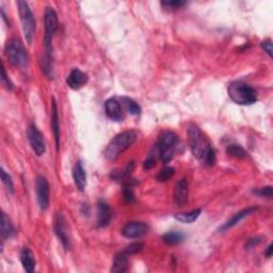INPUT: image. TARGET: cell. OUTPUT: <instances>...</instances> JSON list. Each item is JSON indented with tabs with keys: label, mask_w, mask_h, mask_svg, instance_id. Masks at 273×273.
<instances>
[{
	"label": "cell",
	"mask_w": 273,
	"mask_h": 273,
	"mask_svg": "<svg viewBox=\"0 0 273 273\" xmlns=\"http://www.w3.org/2000/svg\"><path fill=\"white\" fill-rule=\"evenodd\" d=\"M44 25H45V33H44V46L46 49V56L52 57V45L54 36L58 30V16L53 8H46L44 14Z\"/></svg>",
	"instance_id": "cell-7"
},
{
	"label": "cell",
	"mask_w": 273,
	"mask_h": 273,
	"mask_svg": "<svg viewBox=\"0 0 273 273\" xmlns=\"http://www.w3.org/2000/svg\"><path fill=\"white\" fill-rule=\"evenodd\" d=\"M21 262L24 269L28 273H32L35 270V259L32 251L25 246L21 251Z\"/></svg>",
	"instance_id": "cell-19"
},
{
	"label": "cell",
	"mask_w": 273,
	"mask_h": 273,
	"mask_svg": "<svg viewBox=\"0 0 273 273\" xmlns=\"http://www.w3.org/2000/svg\"><path fill=\"white\" fill-rule=\"evenodd\" d=\"M55 232L58 236L59 240L65 250H68L71 246V239H69V234H68V228L65 218L63 217V214L58 212L56 215L55 219Z\"/></svg>",
	"instance_id": "cell-11"
},
{
	"label": "cell",
	"mask_w": 273,
	"mask_h": 273,
	"mask_svg": "<svg viewBox=\"0 0 273 273\" xmlns=\"http://www.w3.org/2000/svg\"><path fill=\"white\" fill-rule=\"evenodd\" d=\"M73 177L75 185L79 191H85L87 186V173L81 161H77L73 170Z\"/></svg>",
	"instance_id": "cell-17"
},
{
	"label": "cell",
	"mask_w": 273,
	"mask_h": 273,
	"mask_svg": "<svg viewBox=\"0 0 273 273\" xmlns=\"http://www.w3.org/2000/svg\"><path fill=\"white\" fill-rule=\"evenodd\" d=\"M175 174V169L172 167H166L162 170H160V172L157 175V181L159 182H168L169 180L172 179Z\"/></svg>",
	"instance_id": "cell-26"
},
{
	"label": "cell",
	"mask_w": 273,
	"mask_h": 273,
	"mask_svg": "<svg viewBox=\"0 0 273 273\" xmlns=\"http://www.w3.org/2000/svg\"><path fill=\"white\" fill-rule=\"evenodd\" d=\"M27 135L31 148H32L33 152L36 156H42L46 152V144L45 140H44L43 133L39 130V128L34 125L31 124L28 127Z\"/></svg>",
	"instance_id": "cell-8"
},
{
	"label": "cell",
	"mask_w": 273,
	"mask_h": 273,
	"mask_svg": "<svg viewBox=\"0 0 273 273\" xmlns=\"http://www.w3.org/2000/svg\"><path fill=\"white\" fill-rule=\"evenodd\" d=\"M185 236L181 232H169L167 234H164L162 236L163 243L168 245H177L182 243Z\"/></svg>",
	"instance_id": "cell-23"
},
{
	"label": "cell",
	"mask_w": 273,
	"mask_h": 273,
	"mask_svg": "<svg viewBox=\"0 0 273 273\" xmlns=\"http://www.w3.org/2000/svg\"><path fill=\"white\" fill-rule=\"evenodd\" d=\"M142 249H143L142 243H133L127 245L123 250V252L129 256V255H132V254H137L140 251H142Z\"/></svg>",
	"instance_id": "cell-29"
},
{
	"label": "cell",
	"mask_w": 273,
	"mask_h": 273,
	"mask_svg": "<svg viewBox=\"0 0 273 273\" xmlns=\"http://www.w3.org/2000/svg\"><path fill=\"white\" fill-rule=\"evenodd\" d=\"M121 100H122L124 108L127 111H128V113L132 114V116H137V114H140L141 107L139 106L135 100L129 98V97H121Z\"/></svg>",
	"instance_id": "cell-24"
},
{
	"label": "cell",
	"mask_w": 273,
	"mask_h": 273,
	"mask_svg": "<svg viewBox=\"0 0 273 273\" xmlns=\"http://www.w3.org/2000/svg\"><path fill=\"white\" fill-rule=\"evenodd\" d=\"M226 153L235 158H239V159H243V158L247 157V153L245 152V150L240 147L239 144H230L226 149Z\"/></svg>",
	"instance_id": "cell-25"
},
{
	"label": "cell",
	"mask_w": 273,
	"mask_h": 273,
	"mask_svg": "<svg viewBox=\"0 0 273 273\" xmlns=\"http://www.w3.org/2000/svg\"><path fill=\"white\" fill-rule=\"evenodd\" d=\"M4 53L9 62L16 67L24 68L28 64L29 56L24 44L17 39H12L5 44Z\"/></svg>",
	"instance_id": "cell-4"
},
{
	"label": "cell",
	"mask_w": 273,
	"mask_h": 273,
	"mask_svg": "<svg viewBox=\"0 0 273 273\" xmlns=\"http://www.w3.org/2000/svg\"><path fill=\"white\" fill-rule=\"evenodd\" d=\"M1 81L3 86L8 89V90H13V84H12L11 80L9 79V77L7 76V73H5V68L4 65L2 64L1 67Z\"/></svg>",
	"instance_id": "cell-31"
},
{
	"label": "cell",
	"mask_w": 273,
	"mask_h": 273,
	"mask_svg": "<svg viewBox=\"0 0 273 273\" xmlns=\"http://www.w3.org/2000/svg\"><path fill=\"white\" fill-rule=\"evenodd\" d=\"M105 111L107 117L114 122H121L125 118L124 105L121 98L112 97L107 99L105 103Z\"/></svg>",
	"instance_id": "cell-10"
},
{
	"label": "cell",
	"mask_w": 273,
	"mask_h": 273,
	"mask_svg": "<svg viewBox=\"0 0 273 273\" xmlns=\"http://www.w3.org/2000/svg\"><path fill=\"white\" fill-rule=\"evenodd\" d=\"M137 132L135 130H126L119 133L107 145L104 155L107 160L114 161L136 141Z\"/></svg>",
	"instance_id": "cell-2"
},
{
	"label": "cell",
	"mask_w": 273,
	"mask_h": 273,
	"mask_svg": "<svg viewBox=\"0 0 273 273\" xmlns=\"http://www.w3.org/2000/svg\"><path fill=\"white\" fill-rule=\"evenodd\" d=\"M228 95L231 99L241 106H250L257 101V92L251 86L243 81H234L228 87Z\"/></svg>",
	"instance_id": "cell-3"
},
{
	"label": "cell",
	"mask_w": 273,
	"mask_h": 273,
	"mask_svg": "<svg viewBox=\"0 0 273 273\" xmlns=\"http://www.w3.org/2000/svg\"><path fill=\"white\" fill-rule=\"evenodd\" d=\"M257 209H258L257 207H249V208H245V209H243V211L237 212L236 214L233 215V217L228 220L223 226H221L220 232H225L226 230H228V228L237 225L243 219H245L246 217H249V215H251L252 213L257 212Z\"/></svg>",
	"instance_id": "cell-16"
},
{
	"label": "cell",
	"mask_w": 273,
	"mask_h": 273,
	"mask_svg": "<svg viewBox=\"0 0 273 273\" xmlns=\"http://www.w3.org/2000/svg\"><path fill=\"white\" fill-rule=\"evenodd\" d=\"M154 166H155V158L150 156L148 159L144 161V168L147 170H150V169L153 168Z\"/></svg>",
	"instance_id": "cell-34"
},
{
	"label": "cell",
	"mask_w": 273,
	"mask_h": 273,
	"mask_svg": "<svg viewBox=\"0 0 273 273\" xmlns=\"http://www.w3.org/2000/svg\"><path fill=\"white\" fill-rule=\"evenodd\" d=\"M128 270V255L123 251L117 254L113 259L111 272H126Z\"/></svg>",
	"instance_id": "cell-20"
},
{
	"label": "cell",
	"mask_w": 273,
	"mask_h": 273,
	"mask_svg": "<svg viewBox=\"0 0 273 273\" xmlns=\"http://www.w3.org/2000/svg\"><path fill=\"white\" fill-rule=\"evenodd\" d=\"M87 82L88 75L84 72H81L79 68H74L66 78L67 86L73 89V90H79L80 88L86 86Z\"/></svg>",
	"instance_id": "cell-13"
},
{
	"label": "cell",
	"mask_w": 273,
	"mask_h": 273,
	"mask_svg": "<svg viewBox=\"0 0 273 273\" xmlns=\"http://www.w3.org/2000/svg\"><path fill=\"white\" fill-rule=\"evenodd\" d=\"M149 231V225L141 221H131L122 228V235L126 238H140Z\"/></svg>",
	"instance_id": "cell-12"
},
{
	"label": "cell",
	"mask_w": 273,
	"mask_h": 273,
	"mask_svg": "<svg viewBox=\"0 0 273 273\" xmlns=\"http://www.w3.org/2000/svg\"><path fill=\"white\" fill-rule=\"evenodd\" d=\"M260 46H262V48L265 50V52L268 54L270 58H272V42H271V40H266V41L262 42Z\"/></svg>",
	"instance_id": "cell-33"
},
{
	"label": "cell",
	"mask_w": 273,
	"mask_h": 273,
	"mask_svg": "<svg viewBox=\"0 0 273 273\" xmlns=\"http://www.w3.org/2000/svg\"><path fill=\"white\" fill-rule=\"evenodd\" d=\"M112 219V212L109 205L105 202H99L97 205V225L98 227H106L109 225Z\"/></svg>",
	"instance_id": "cell-15"
},
{
	"label": "cell",
	"mask_w": 273,
	"mask_h": 273,
	"mask_svg": "<svg viewBox=\"0 0 273 273\" xmlns=\"http://www.w3.org/2000/svg\"><path fill=\"white\" fill-rule=\"evenodd\" d=\"M253 193L259 196V198H268L271 199L272 198V187L271 186H266V187H262L258 189H254Z\"/></svg>",
	"instance_id": "cell-30"
},
{
	"label": "cell",
	"mask_w": 273,
	"mask_h": 273,
	"mask_svg": "<svg viewBox=\"0 0 273 273\" xmlns=\"http://www.w3.org/2000/svg\"><path fill=\"white\" fill-rule=\"evenodd\" d=\"M272 250H273V244H272V243H270V244L268 245V247H267L266 252H265V255H266V257L270 258V257L272 256Z\"/></svg>",
	"instance_id": "cell-36"
},
{
	"label": "cell",
	"mask_w": 273,
	"mask_h": 273,
	"mask_svg": "<svg viewBox=\"0 0 273 273\" xmlns=\"http://www.w3.org/2000/svg\"><path fill=\"white\" fill-rule=\"evenodd\" d=\"M50 124H52V128L56 139L57 151H58L59 144H60V123H59L58 106H57V101L55 98H53V103H52V118H50Z\"/></svg>",
	"instance_id": "cell-18"
},
{
	"label": "cell",
	"mask_w": 273,
	"mask_h": 273,
	"mask_svg": "<svg viewBox=\"0 0 273 273\" xmlns=\"http://www.w3.org/2000/svg\"><path fill=\"white\" fill-rule=\"evenodd\" d=\"M1 181H2V183L4 185L5 189L9 191V193H13L14 192L13 181H12V177L7 172H5L4 169H1Z\"/></svg>",
	"instance_id": "cell-27"
},
{
	"label": "cell",
	"mask_w": 273,
	"mask_h": 273,
	"mask_svg": "<svg viewBox=\"0 0 273 273\" xmlns=\"http://www.w3.org/2000/svg\"><path fill=\"white\" fill-rule=\"evenodd\" d=\"M177 142H179V138L176 133L170 130L161 132L160 136L158 137L157 150L163 163H168L173 159Z\"/></svg>",
	"instance_id": "cell-5"
},
{
	"label": "cell",
	"mask_w": 273,
	"mask_h": 273,
	"mask_svg": "<svg viewBox=\"0 0 273 273\" xmlns=\"http://www.w3.org/2000/svg\"><path fill=\"white\" fill-rule=\"evenodd\" d=\"M17 7H18V13H20V17H21L25 40H26L28 45H31L35 33L34 15L32 13V11H31L28 2L26 1H23V0L17 1Z\"/></svg>",
	"instance_id": "cell-6"
},
{
	"label": "cell",
	"mask_w": 273,
	"mask_h": 273,
	"mask_svg": "<svg viewBox=\"0 0 273 273\" xmlns=\"http://www.w3.org/2000/svg\"><path fill=\"white\" fill-rule=\"evenodd\" d=\"M185 4H186V1H182V0H164V1H161L162 7L167 9H172V10L181 9Z\"/></svg>",
	"instance_id": "cell-28"
},
{
	"label": "cell",
	"mask_w": 273,
	"mask_h": 273,
	"mask_svg": "<svg viewBox=\"0 0 273 273\" xmlns=\"http://www.w3.org/2000/svg\"><path fill=\"white\" fill-rule=\"evenodd\" d=\"M123 193H124L125 200L128 203L135 201V194H133L132 189H131L130 186H125L124 190H123Z\"/></svg>",
	"instance_id": "cell-32"
},
{
	"label": "cell",
	"mask_w": 273,
	"mask_h": 273,
	"mask_svg": "<svg viewBox=\"0 0 273 273\" xmlns=\"http://www.w3.org/2000/svg\"><path fill=\"white\" fill-rule=\"evenodd\" d=\"M36 198L42 211H46L49 206V182L46 177L39 175L35 181Z\"/></svg>",
	"instance_id": "cell-9"
},
{
	"label": "cell",
	"mask_w": 273,
	"mask_h": 273,
	"mask_svg": "<svg viewBox=\"0 0 273 273\" xmlns=\"http://www.w3.org/2000/svg\"><path fill=\"white\" fill-rule=\"evenodd\" d=\"M188 195H189L188 182L186 179H182L176 183V186L174 188V201L176 203V205L179 206L185 205L188 201Z\"/></svg>",
	"instance_id": "cell-14"
},
{
	"label": "cell",
	"mask_w": 273,
	"mask_h": 273,
	"mask_svg": "<svg viewBox=\"0 0 273 273\" xmlns=\"http://www.w3.org/2000/svg\"><path fill=\"white\" fill-rule=\"evenodd\" d=\"M187 135L189 148L193 156L205 166H213L215 162V152L203 131L196 125L190 124Z\"/></svg>",
	"instance_id": "cell-1"
},
{
	"label": "cell",
	"mask_w": 273,
	"mask_h": 273,
	"mask_svg": "<svg viewBox=\"0 0 273 273\" xmlns=\"http://www.w3.org/2000/svg\"><path fill=\"white\" fill-rule=\"evenodd\" d=\"M260 241H262V239H259V238H252V239H250L249 241H247V243H246V249H252L254 245L258 244Z\"/></svg>",
	"instance_id": "cell-35"
},
{
	"label": "cell",
	"mask_w": 273,
	"mask_h": 273,
	"mask_svg": "<svg viewBox=\"0 0 273 273\" xmlns=\"http://www.w3.org/2000/svg\"><path fill=\"white\" fill-rule=\"evenodd\" d=\"M1 237L3 240L5 239H10L15 235L16 231L14 225L12 224L11 220L9 219V217L5 212L1 213Z\"/></svg>",
	"instance_id": "cell-21"
},
{
	"label": "cell",
	"mask_w": 273,
	"mask_h": 273,
	"mask_svg": "<svg viewBox=\"0 0 273 273\" xmlns=\"http://www.w3.org/2000/svg\"><path fill=\"white\" fill-rule=\"evenodd\" d=\"M202 209H194L192 212H182V213H176L174 215V218L182 222V223H193L195 220H198V218L201 215Z\"/></svg>",
	"instance_id": "cell-22"
}]
</instances>
